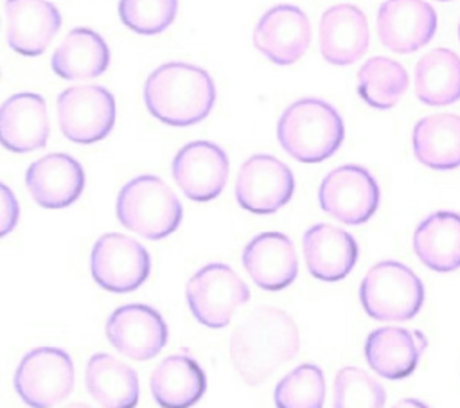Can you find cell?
<instances>
[{
    "mask_svg": "<svg viewBox=\"0 0 460 408\" xmlns=\"http://www.w3.org/2000/svg\"><path fill=\"white\" fill-rule=\"evenodd\" d=\"M185 297L190 313L201 325L223 329L230 324L234 311L250 300V289L234 268L210 262L189 279Z\"/></svg>",
    "mask_w": 460,
    "mask_h": 408,
    "instance_id": "8992f818",
    "label": "cell"
},
{
    "mask_svg": "<svg viewBox=\"0 0 460 408\" xmlns=\"http://www.w3.org/2000/svg\"><path fill=\"white\" fill-rule=\"evenodd\" d=\"M322 58L338 67L352 65L365 56L370 31L365 13L352 4H338L323 11L320 18Z\"/></svg>",
    "mask_w": 460,
    "mask_h": 408,
    "instance_id": "e0dca14e",
    "label": "cell"
},
{
    "mask_svg": "<svg viewBox=\"0 0 460 408\" xmlns=\"http://www.w3.org/2000/svg\"><path fill=\"white\" fill-rule=\"evenodd\" d=\"M47 102L41 95L22 92L7 97L0 108V138L13 153H31L49 140Z\"/></svg>",
    "mask_w": 460,
    "mask_h": 408,
    "instance_id": "44dd1931",
    "label": "cell"
},
{
    "mask_svg": "<svg viewBox=\"0 0 460 408\" xmlns=\"http://www.w3.org/2000/svg\"><path fill=\"white\" fill-rule=\"evenodd\" d=\"M183 207L172 189L158 176L140 174L117 196V217L131 232L160 241L181 223Z\"/></svg>",
    "mask_w": 460,
    "mask_h": 408,
    "instance_id": "277c9868",
    "label": "cell"
},
{
    "mask_svg": "<svg viewBox=\"0 0 460 408\" xmlns=\"http://www.w3.org/2000/svg\"><path fill=\"white\" fill-rule=\"evenodd\" d=\"M280 147L298 162L318 164L331 158L345 138V126L332 104L304 97L289 104L279 122Z\"/></svg>",
    "mask_w": 460,
    "mask_h": 408,
    "instance_id": "3957f363",
    "label": "cell"
},
{
    "mask_svg": "<svg viewBox=\"0 0 460 408\" xmlns=\"http://www.w3.org/2000/svg\"><path fill=\"white\" fill-rule=\"evenodd\" d=\"M437 13L424 0H385L377 9V36L395 54L422 49L437 32Z\"/></svg>",
    "mask_w": 460,
    "mask_h": 408,
    "instance_id": "9a60e30c",
    "label": "cell"
},
{
    "mask_svg": "<svg viewBox=\"0 0 460 408\" xmlns=\"http://www.w3.org/2000/svg\"><path fill=\"white\" fill-rule=\"evenodd\" d=\"M110 49L101 34L86 27L72 29L54 50L50 67L63 79H93L106 72Z\"/></svg>",
    "mask_w": 460,
    "mask_h": 408,
    "instance_id": "484cf974",
    "label": "cell"
},
{
    "mask_svg": "<svg viewBox=\"0 0 460 408\" xmlns=\"http://www.w3.org/2000/svg\"><path fill=\"white\" fill-rule=\"evenodd\" d=\"M408 88L406 68L390 58L374 56L358 72V93L376 110H390Z\"/></svg>",
    "mask_w": 460,
    "mask_h": 408,
    "instance_id": "f1b7e54d",
    "label": "cell"
},
{
    "mask_svg": "<svg viewBox=\"0 0 460 408\" xmlns=\"http://www.w3.org/2000/svg\"><path fill=\"white\" fill-rule=\"evenodd\" d=\"M458 38H460V23H458Z\"/></svg>",
    "mask_w": 460,
    "mask_h": 408,
    "instance_id": "836d02e7",
    "label": "cell"
},
{
    "mask_svg": "<svg viewBox=\"0 0 460 408\" xmlns=\"http://www.w3.org/2000/svg\"><path fill=\"white\" fill-rule=\"evenodd\" d=\"M415 95L429 106H447L460 99V56L438 47L415 65Z\"/></svg>",
    "mask_w": 460,
    "mask_h": 408,
    "instance_id": "83f0119b",
    "label": "cell"
},
{
    "mask_svg": "<svg viewBox=\"0 0 460 408\" xmlns=\"http://www.w3.org/2000/svg\"><path fill=\"white\" fill-rule=\"evenodd\" d=\"M279 408H320L325 399V377L318 365L302 363L288 372L275 386Z\"/></svg>",
    "mask_w": 460,
    "mask_h": 408,
    "instance_id": "f546056e",
    "label": "cell"
},
{
    "mask_svg": "<svg viewBox=\"0 0 460 408\" xmlns=\"http://www.w3.org/2000/svg\"><path fill=\"white\" fill-rule=\"evenodd\" d=\"M95 282L113 293H129L149 277L151 259L147 250L133 237L119 232L101 235L90 255Z\"/></svg>",
    "mask_w": 460,
    "mask_h": 408,
    "instance_id": "9c48e42d",
    "label": "cell"
},
{
    "mask_svg": "<svg viewBox=\"0 0 460 408\" xmlns=\"http://www.w3.org/2000/svg\"><path fill=\"white\" fill-rule=\"evenodd\" d=\"M359 300L370 318L402 322L420 311L424 304V284L406 264L381 261L363 277Z\"/></svg>",
    "mask_w": 460,
    "mask_h": 408,
    "instance_id": "5b68a950",
    "label": "cell"
},
{
    "mask_svg": "<svg viewBox=\"0 0 460 408\" xmlns=\"http://www.w3.org/2000/svg\"><path fill=\"white\" fill-rule=\"evenodd\" d=\"M428 345L420 331L404 327H379L367 336L365 359L368 367L386 379L408 377Z\"/></svg>",
    "mask_w": 460,
    "mask_h": 408,
    "instance_id": "7402d4cb",
    "label": "cell"
},
{
    "mask_svg": "<svg viewBox=\"0 0 460 408\" xmlns=\"http://www.w3.org/2000/svg\"><path fill=\"white\" fill-rule=\"evenodd\" d=\"M228 167V156L217 144L194 140L174 155L171 174L189 200L210 201L225 189Z\"/></svg>",
    "mask_w": 460,
    "mask_h": 408,
    "instance_id": "4fadbf2b",
    "label": "cell"
},
{
    "mask_svg": "<svg viewBox=\"0 0 460 408\" xmlns=\"http://www.w3.org/2000/svg\"><path fill=\"white\" fill-rule=\"evenodd\" d=\"M295 192L291 169L271 155H253L243 162L235 180L237 203L252 214L279 212Z\"/></svg>",
    "mask_w": 460,
    "mask_h": 408,
    "instance_id": "8fae6325",
    "label": "cell"
},
{
    "mask_svg": "<svg viewBox=\"0 0 460 408\" xmlns=\"http://www.w3.org/2000/svg\"><path fill=\"white\" fill-rule=\"evenodd\" d=\"M438 2H449V0H438Z\"/></svg>",
    "mask_w": 460,
    "mask_h": 408,
    "instance_id": "e575fe53",
    "label": "cell"
},
{
    "mask_svg": "<svg viewBox=\"0 0 460 408\" xmlns=\"http://www.w3.org/2000/svg\"><path fill=\"white\" fill-rule=\"evenodd\" d=\"M376 178L361 165H340L325 174L318 189L323 212L345 225L367 223L379 207Z\"/></svg>",
    "mask_w": 460,
    "mask_h": 408,
    "instance_id": "30bf717a",
    "label": "cell"
},
{
    "mask_svg": "<svg viewBox=\"0 0 460 408\" xmlns=\"http://www.w3.org/2000/svg\"><path fill=\"white\" fill-rule=\"evenodd\" d=\"M413 252L433 271L447 273L460 268V214L437 210L413 232Z\"/></svg>",
    "mask_w": 460,
    "mask_h": 408,
    "instance_id": "603a6c76",
    "label": "cell"
},
{
    "mask_svg": "<svg viewBox=\"0 0 460 408\" xmlns=\"http://www.w3.org/2000/svg\"><path fill=\"white\" fill-rule=\"evenodd\" d=\"M311 43V23L307 14L291 4L270 7L253 29L255 49L275 65H293Z\"/></svg>",
    "mask_w": 460,
    "mask_h": 408,
    "instance_id": "7c38bea8",
    "label": "cell"
},
{
    "mask_svg": "<svg viewBox=\"0 0 460 408\" xmlns=\"http://www.w3.org/2000/svg\"><path fill=\"white\" fill-rule=\"evenodd\" d=\"M300 349L293 318L273 306L255 307L232 333L228 350L243 381L257 386L291 361Z\"/></svg>",
    "mask_w": 460,
    "mask_h": 408,
    "instance_id": "6da1fadb",
    "label": "cell"
},
{
    "mask_svg": "<svg viewBox=\"0 0 460 408\" xmlns=\"http://www.w3.org/2000/svg\"><path fill=\"white\" fill-rule=\"evenodd\" d=\"M167 334L162 315L146 304L120 306L106 322L108 341L135 361L155 358L165 347Z\"/></svg>",
    "mask_w": 460,
    "mask_h": 408,
    "instance_id": "5bb4252c",
    "label": "cell"
},
{
    "mask_svg": "<svg viewBox=\"0 0 460 408\" xmlns=\"http://www.w3.org/2000/svg\"><path fill=\"white\" fill-rule=\"evenodd\" d=\"M2 205H4V214H2V235H7L18 221V203L13 196V192L9 191V187L5 183H2Z\"/></svg>",
    "mask_w": 460,
    "mask_h": 408,
    "instance_id": "d6a6232c",
    "label": "cell"
},
{
    "mask_svg": "<svg viewBox=\"0 0 460 408\" xmlns=\"http://www.w3.org/2000/svg\"><path fill=\"white\" fill-rule=\"evenodd\" d=\"M61 27V13L49 0H5V36L22 56H40Z\"/></svg>",
    "mask_w": 460,
    "mask_h": 408,
    "instance_id": "ac0fdd59",
    "label": "cell"
},
{
    "mask_svg": "<svg viewBox=\"0 0 460 408\" xmlns=\"http://www.w3.org/2000/svg\"><path fill=\"white\" fill-rule=\"evenodd\" d=\"M386 392L377 379L358 367H343L334 377V406H385Z\"/></svg>",
    "mask_w": 460,
    "mask_h": 408,
    "instance_id": "4dcf8cb0",
    "label": "cell"
},
{
    "mask_svg": "<svg viewBox=\"0 0 460 408\" xmlns=\"http://www.w3.org/2000/svg\"><path fill=\"white\" fill-rule=\"evenodd\" d=\"M144 102L147 111L167 126H194L212 111L216 84L205 68L171 61L146 79Z\"/></svg>",
    "mask_w": 460,
    "mask_h": 408,
    "instance_id": "7a4b0ae2",
    "label": "cell"
},
{
    "mask_svg": "<svg viewBox=\"0 0 460 408\" xmlns=\"http://www.w3.org/2000/svg\"><path fill=\"white\" fill-rule=\"evenodd\" d=\"M74 385V361L58 347L29 350L14 372L16 394L34 408H50L63 403L72 394Z\"/></svg>",
    "mask_w": 460,
    "mask_h": 408,
    "instance_id": "52a82bcc",
    "label": "cell"
},
{
    "mask_svg": "<svg viewBox=\"0 0 460 408\" xmlns=\"http://www.w3.org/2000/svg\"><path fill=\"white\" fill-rule=\"evenodd\" d=\"M243 266L259 288L284 289L298 273L295 244L282 232H262L244 246Z\"/></svg>",
    "mask_w": 460,
    "mask_h": 408,
    "instance_id": "d6986e66",
    "label": "cell"
},
{
    "mask_svg": "<svg viewBox=\"0 0 460 408\" xmlns=\"http://www.w3.org/2000/svg\"><path fill=\"white\" fill-rule=\"evenodd\" d=\"M84 383L92 399L104 408H129L138 401L135 368L106 352H97L88 359Z\"/></svg>",
    "mask_w": 460,
    "mask_h": 408,
    "instance_id": "4316f807",
    "label": "cell"
},
{
    "mask_svg": "<svg viewBox=\"0 0 460 408\" xmlns=\"http://www.w3.org/2000/svg\"><path fill=\"white\" fill-rule=\"evenodd\" d=\"M151 394L167 408H183L198 403L207 390V377L201 367L187 354L164 358L151 374Z\"/></svg>",
    "mask_w": 460,
    "mask_h": 408,
    "instance_id": "cb8c5ba5",
    "label": "cell"
},
{
    "mask_svg": "<svg viewBox=\"0 0 460 408\" xmlns=\"http://www.w3.org/2000/svg\"><path fill=\"white\" fill-rule=\"evenodd\" d=\"M25 185L40 207L65 208L81 196L84 189V171L74 156L50 153L29 165Z\"/></svg>",
    "mask_w": 460,
    "mask_h": 408,
    "instance_id": "2e32d148",
    "label": "cell"
},
{
    "mask_svg": "<svg viewBox=\"0 0 460 408\" xmlns=\"http://www.w3.org/2000/svg\"><path fill=\"white\" fill-rule=\"evenodd\" d=\"M415 158L435 171L460 167V117L437 113L420 119L411 133Z\"/></svg>",
    "mask_w": 460,
    "mask_h": 408,
    "instance_id": "d4e9b609",
    "label": "cell"
},
{
    "mask_svg": "<svg viewBox=\"0 0 460 408\" xmlns=\"http://www.w3.org/2000/svg\"><path fill=\"white\" fill-rule=\"evenodd\" d=\"M56 108L61 133L75 144L106 138L117 119L115 97L99 84H77L63 90Z\"/></svg>",
    "mask_w": 460,
    "mask_h": 408,
    "instance_id": "ba28073f",
    "label": "cell"
},
{
    "mask_svg": "<svg viewBox=\"0 0 460 408\" xmlns=\"http://www.w3.org/2000/svg\"><path fill=\"white\" fill-rule=\"evenodd\" d=\"M302 248L309 273L323 282L345 279L358 261L356 239L329 223L309 226L304 234Z\"/></svg>",
    "mask_w": 460,
    "mask_h": 408,
    "instance_id": "ffe728a7",
    "label": "cell"
},
{
    "mask_svg": "<svg viewBox=\"0 0 460 408\" xmlns=\"http://www.w3.org/2000/svg\"><path fill=\"white\" fill-rule=\"evenodd\" d=\"M178 0H119V16L133 32H164L176 18Z\"/></svg>",
    "mask_w": 460,
    "mask_h": 408,
    "instance_id": "1f68e13d",
    "label": "cell"
}]
</instances>
